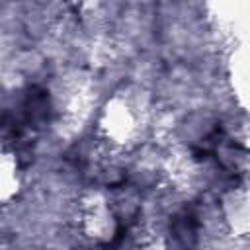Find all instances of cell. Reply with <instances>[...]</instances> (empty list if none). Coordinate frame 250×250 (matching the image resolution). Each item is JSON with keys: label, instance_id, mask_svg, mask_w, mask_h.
<instances>
[{"label": "cell", "instance_id": "1", "mask_svg": "<svg viewBox=\"0 0 250 250\" xmlns=\"http://www.w3.org/2000/svg\"><path fill=\"white\" fill-rule=\"evenodd\" d=\"M174 236L180 242V246L184 250H191L193 242H195V221L193 215L184 213L182 217H178L174 221Z\"/></svg>", "mask_w": 250, "mask_h": 250}]
</instances>
